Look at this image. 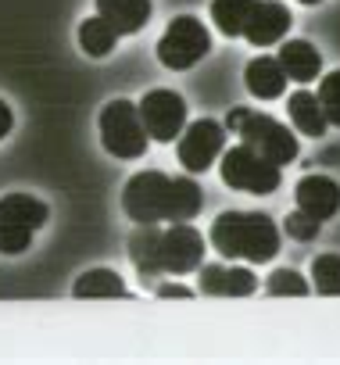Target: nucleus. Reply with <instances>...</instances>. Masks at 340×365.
Instances as JSON below:
<instances>
[{
    "label": "nucleus",
    "instance_id": "obj_1",
    "mask_svg": "<svg viewBox=\"0 0 340 365\" xmlns=\"http://www.w3.org/2000/svg\"><path fill=\"white\" fill-rule=\"evenodd\" d=\"M205 197L190 175H168L158 168L129 175L122 190V212L136 226H161V222H190L201 212Z\"/></svg>",
    "mask_w": 340,
    "mask_h": 365
},
{
    "label": "nucleus",
    "instance_id": "obj_2",
    "mask_svg": "<svg viewBox=\"0 0 340 365\" xmlns=\"http://www.w3.org/2000/svg\"><path fill=\"white\" fill-rule=\"evenodd\" d=\"M205 233L190 222L136 226L129 237V262L147 279L154 276H190L205 262Z\"/></svg>",
    "mask_w": 340,
    "mask_h": 365
},
{
    "label": "nucleus",
    "instance_id": "obj_3",
    "mask_svg": "<svg viewBox=\"0 0 340 365\" xmlns=\"http://www.w3.org/2000/svg\"><path fill=\"white\" fill-rule=\"evenodd\" d=\"M208 247H215L226 262H272L279 255V230L262 212H222L208 230Z\"/></svg>",
    "mask_w": 340,
    "mask_h": 365
},
{
    "label": "nucleus",
    "instance_id": "obj_4",
    "mask_svg": "<svg viewBox=\"0 0 340 365\" xmlns=\"http://www.w3.org/2000/svg\"><path fill=\"white\" fill-rule=\"evenodd\" d=\"M226 129L237 133L244 147H251L254 154H262L265 161H272L279 168L297 158V136L283 122H276L272 115H262V111H251V108H237V111H230Z\"/></svg>",
    "mask_w": 340,
    "mask_h": 365
},
{
    "label": "nucleus",
    "instance_id": "obj_5",
    "mask_svg": "<svg viewBox=\"0 0 340 365\" xmlns=\"http://www.w3.org/2000/svg\"><path fill=\"white\" fill-rule=\"evenodd\" d=\"M97 133H101V147L118 158V161H136L147 154V129L140 122V111L133 101H108L101 108V118H97Z\"/></svg>",
    "mask_w": 340,
    "mask_h": 365
},
{
    "label": "nucleus",
    "instance_id": "obj_6",
    "mask_svg": "<svg viewBox=\"0 0 340 365\" xmlns=\"http://www.w3.org/2000/svg\"><path fill=\"white\" fill-rule=\"evenodd\" d=\"M51 208L33 194H8L0 197V255H26L33 247V237L47 226Z\"/></svg>",
    "mask_w": 340,
    "mask_h": 365
},
{
    "label": "nucleus",
    "instance_id": "obj_7",
    "mask_svg": "<svg viewBox=\"0 0 340 365\" xmlns=\"http://www.w3.org/2000/svg\"><path fill=\"white\" fill-rule=\"evenodd\" d=\"M219 175L226 187L233 190H244V194H254V197H269L279 190V182H283V172L279 165L265 161L262 154H254L251 147L237 143V147H226L219 154Z\"/></svg>",
    "mask_w": 340,
    "mask_h": 365
},
{
    "label": "nucleus",
    "instance_id": "obj_8",
    "mask_svg": "<svg viewBox=\"0 0 340 365\" xmlns=\"http://www.w3.org/2000/svg\"><path fill=\"white\" fill-rule=\"evenodd\" d=\"M154 54L168 72H187V68H194L197 61H205L212 54V33L197 15H180L161 33Z\"/></svg>",
    "mask_w": 340,
    "mask_h": 365
},
{
    "label": "nucleus",
    "instance_id": "obj_9",
    "mask_svg": "<svg viewBox=\"0 0 340 365\" xmlns=\"http://www.w3.org/2000/svg\"><path fill=\"white\" fill-rule=\"evenodd\" d=\"M136 111H140V122L154 143H176L183 125H187V101L176 90H165V86L147 90L136 101Z\"/></svg>",
    "mask_w": 340,
    "mask_h": 365
},
{
    "label": "nucleus",
    "instance_id": "obj_10",
    "mask_svg": "<svg viewBox=\"0 0 340 365\" xmlns=\"http://www.w3.org/2000/svg\"><path fill=\"white\" fill-rule=\"evenodd\" d=\"M226 125L222 122H215V118H197V122H190V125H183V133H180V161H183V168L190 172V175H197V172H208L215 161H219V154L226 150Z\"/></svg>",
    "mask_w": 340,
    "mask_h": 365
},
{
    "label": "nucleus",
    "instance_id": "obj_11",
    "mask_svg": "<svg viewBox=\"0 0 340 365\" xmlns=\"http://www.w3.org/2000/svg\"><path fill=\"white\" fill-rule=\"evenodd\" d=\"M197 290L208 297H251L258 290V276L247 265H222L212 262L197 269Z\"/></svg>",
    "mask_w": 340,
    "mask_h": 365
},
{
    "label": "nucleus",
    "instance_id": "obj_12",
    "mask_svg": "<svg viewBox=\"0 0 340 365\" xmlns=\"http://www.w3.org/2000/svg\"><path fill=\"white\" fill-rule=\"evenodd\" d=\"M290 22H294V15H290V8L283 4V0H258L240 36L251 47H276L279 40H287Z\"/></svg>",
    "mask_w": 340,
    "mask_h": 365
},
{
    "label": "nucleus",
    "instance_id": "obj_13",
    "mask_svg": "<svg viewBox=\"0 0 340 365\" xmlns=\"http://www.w3.org/2000/svg\"><path fill=\"white\" fill-rule=\"evenodd\" d=\"M297 212H304L315 222H329L340 212V182L329 175H304L294 187Z\"/></svg>",
    "mask_w": 340,
    "mask_h": 365
},
{
    "label": "nucleus",
    "instance_id": "obj_14",
    "mask_svg": "<svg viewBox=\"0 0 340 365\" xmlns=\"http://www.w3.org/2000/svg\"><path fill=\"white\" fill-rule=\"evenodd\" d=\"M276 61L283 65L287 79H294V83H301V86H308V83H315V79L322 76V54H319V47L308 43V40H297V36L279 40Z\"/></svg>",
    "mask_w": 340,
    "mask_h": 365
},
{
    "label": "nucleus",
    "instance_id": "obj_15",
    "mask_svg": "<svg viewBox=\"0 0 340 365\" xmlns=\"http://www.w3.org/2000/svg\"><path fill=\"white\" fill-rule=\"evenodd\" d=\"M150 0H93V15H101L118 36H136L150 22Z\"/></svg>",
    "mask_w": 340,
    "mask_h": 365
},
{
    "label": "nucleus",
    "instance_id": "obj_16",
    "mask_svg": "<svg viewBox=\"0 0 340 365\" xmlns=\"http://www.w3.org/2000/svg\"><path fill=\"white\" fill-rule=\"evenodd\" d=\"M244 83H247V93H251L254 101H279V97L287 93V83H290V79H287L283 65H279L272 54H258V58L247 61Z\"/></svg>",
    "mask_w": 340,
    "mask_h": 365
},
{
    "label": "nucleus",
    "instance_id": "obj_17",
    "mask_svg": "<svg viewBox=\"0 0 340 365\" xmlns=\"http://www.w3.org/2000/svg\"><path fill=\"white\" fill-rule=\"evenodd\" d=\"M287 115H290V125H294L301 136L319 140V136H326V129H329V122H326V115H322V108H319V97L308 93V90L290 93V101H287Z\"/></svg>",
    "mask_w": 340,
    "mask_h": 365
},
{
    "label": "nucleus",
    "instance_id": "obj_18",
    "mask_svg": "<svg viewBox=\"0 0 340 365\" xmlns=\"http://www.w3.org/2000/svg\"><path fill=\"white\" fill-rule=\"evenodd\" d=\"M72 297L90 301V297H129L125 279L115 269H86L76 283H72Z\"/></svg>",
    "mask_w": 340,
    "mask_h": 365
},
{
    "label": "nucleus",
    "instance_id": "obj_19",
    "mask_svg": "<svg viewBox=\"0 0 340 365\" xmlns=\"http://www.w3.org/2000/svg\"><path fill=\"white\" fill-rule=\"evenodd\" d=\"M254 4H258V0H212L208 15H212L215 29H219L222 36H230V40H233V36H240V33H244V26H247V19H251Z\"/></svg>",
    "mask_w": 340,
    "mask_h": 365
},
{
    "label": "nucleus",
    "instance_id": "obj_20",
    "mask_svg": "<svg viewBox=\"0 0 340 365\" xmlns=\"http://www.w3.org/2000/svg\"><path fill=\"white\" fill-rule=\"evenodd\" d=\"M118 40H122V36H118L101 15H90V19H83V26H79V51H83L86 58H108Z\"/></svg>",
    "mask_w": 340,
    "mask_h": 365
},
{
    "label": "nucleus",
    "instance_id": "obj_21",
    "mask_svg": "<svg viewBox=\"0 0 340 365\" xmlns=\"http://www.w3.org/2000/svg\"><path fill=\"white\" fill-rule=\"evenodd\" d=\"M311 287L322 297H340V255H319L311 262Z\"/></svg>",
    "mask_w": 340,
    "mask_h": 365
},
{
    "label": "nucleus",
    "instance_id": "obj_22",
    "mask_svg": "<svg viewBox=\"0 0 340 365\" xmlns=\"http://www.w3.org/2000/svg\"><path fill=\"white\" fill-rule=\"evenodd\" d=\"M311 287L304 283L301 272L294 269H276L272 276H265V294L269 297H304Z\"/></svg>",
    "mask_w": 340,
    "mask_h": 365
},
{
    "label": "nucleus",
    "instance_id": "obj_23",
    "mask_svg": "<svg viewBox=\"0 0 340 365\" xmlns=\"http://www.w3.org/2000/svg\"><path fill=\"white\" fill-rule=\"evenodd\" d=\"M315 97H319V108H322L326 122L329 125H340V68L319 79V93Z\"/></svg>",
    "mask_w": 340,
    "mask_h": 365
},
{
    "label": "nucleus",
    "instance_id": "obj_24",
    "mask_svg": "<svg viewBox=\"0 0 340 365\" xmlns=\"http://www.w3.org/2000/svg\"><path fill=\"white\" fill-rule=\"evenodd\" d=\"M283 230H287V233H290L294 240H311V237H319L322 222L308 219L304 212H290V215H287V222H283Z\"/></svg>",
    "mask_w": 340,
    "mask_h": 365
},
{
    "label": "nucleus",
    "instance_id": "obj_25",
    "mask_svg": "<svg viewBox=\"0 0 340 365\" xmlns=\"http://www.w3.org/2000/svg\"><path fill=\"white\" fill-rule=\"evenodd\" d=\"M154 297H161V301H172V297H194V287H187V283H158L154 287Z\"/></svg>",
    "mask_w": 340,
    "mask_h": 365
},
{
    "label": "nucleus",
    "instance_id": "obj_26",
    "mask_svg": "<svg viewBox=\"0 0 340 365\" xmlns=\"http://www.w3.org/2000/svg\"><path fill=\"white\" fill-rule=\"evenodd\" d=\"M11 125H15V115H11V104L0 97V140H4L8 133H11Z\"/></svg>",
    "mask_w": 340,
    "mask_h": 365
},
{
    "label": "nucleus",
    "instance_id": "obj_27",
    "mask_svg": "<svg viewBox=\"0 0 340 365\" xmlns=\"http://www.w3.org/2000/svg\"><path fill=\"white\" fill-rule=\"evenodd\" d=\"M297 4H304V8H315V4H322V0H297Z\"/></svg>",
    "mask_w": 340,
    "mask_h": 365
}]
</instances>
